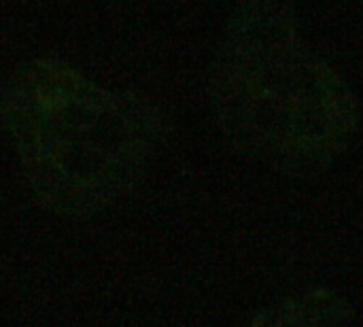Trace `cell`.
Masks as SVG:
<instances>
[{
    "mask_svg": "<svg viewBox=\"0 0 363 327\" xmlns=\"http://www.w3.org/2000/svg\"><path fill=\"white\" fill-rule=\"evenodd\" d=\"M213 96L225 136L281 174L334 166L359 128L349 83L302 38L281 0H245L221 43Z\"/></svg>",
    "mask_w": 363,
    "mask_h": 327,
    "instance_id": "obj_1",
    "label": "cell"
},
{
    "mask_svg": "<svg viewBox=\"0 0 363 327\" xmlns=\"http://www.w3.org/2000/svg\"><path fill=\"white\" fill-rule=\"evenodd\" d=\"M249 327H355V311L330 287H308L259 311Z\"/></svg>",
    "mask_w": 363,
    "mask_h": 327,
    "instance_id": "obj_2",
    "label": "cell"
}]
</instances>
